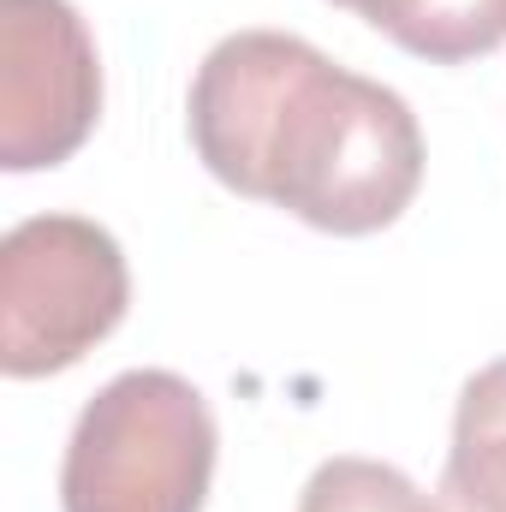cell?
Segmentation results:
<instances>
[{
	"label": "cell",
	"mask_w": 506,
	"mask_h": 512,
	"mask_svg": "<svg viewBox=\"0 0 506 512\" xmlns=\"http://www.w3.org/2000/svg\"><path fill=\"white\" fill-rule=\"evenodd\" d=\"M185 126L227 191L334 239L393 227L423 185L411 102L286 30L221 36L191 78Z\"/></svg>",
	"instance_id": "6da1fadb"
},
{
	"label": "cell",
	"mask_w": 506,
	"mask_h": 512,
	"mask_svg": "<svg viewBox=\"0 0 506 512\" xmlns=\"http://www.w3.org/2000/svg\"><path fill=\"white\" fill-rule=\"evenodd\" d=\"M215 411L173 370H126L102 387L66 441V512H203L215 483Z\"/></svg>",
	"instance_id": "7a4b0ae2"
},
{
	"label": "cell",
	"mask_w": 506,
	"mask_h": 512,
	"mask_svg": "<svg viewBox=\"0 0 506 512\" xmlns=\"http://www.w3.org/2000/svg\"><path fill=\"white\" fill-rule=\"evenodd\" d=\"M131 304L126 251L84 215H30L0 239V370L60 376L96 352Z\"/></svg>",
	"instance_id": "3957f363"
},
{
	"label": "cell",
	"mask_w": 506,
	"mask_h": 512,
	"mask_svg": "<svg viewBox=\"0 0 506 512\" xmlns=\"http://www.w3.org/2000/svg\"><path fill=\"white\" fill-rule=\"evenodd\" d=\"M102 120L96 36L72 0H0V167L36 173Z\"/></svg>",
	"instance_id": "277c9868"
},
{
	"label": "cell",
	"mask_w": 506,
	"mask_h": 512,
	"mask_svg": "<svg viewBox=\"0 0 506 512\" xmlns=\"http://www.w3.org/2000/svg\"><path fill=\"white\" fill-rule=\"evenodd\" d=\"M441 512H506V358L459 387L453 447L435 489Z\"/></svg>",
	"instance_id": "5b68a950"
},
{
	"label": "cell",
	"mask_w": 506,
	"mask_h": 512,
	"mask_svg": "<svg viewBox=\"0 0 506 512\" xmlns=\"http://www.w3.org/2000/svg\"><path fill=\"white\" fill-rule=\"evenodd\" d=\"M298 512H441V501H429L399 465L340 453V459L310 471Z\"/></svg>",
	"instance_id": "8992f818"
},
{
	"label": "cell",
	"mask_w": 506,
	"mask_h": 512,
	"mask_svg": "<svg viewBox=\"0 0 506 512\" xmlns=\"http://www.w3.org/2000/svg\"><path fill=\"white\" fill-rule=\"evenodd\" d=\"M501 42H506V0H435L399 48L429 60V66H465V60L495 54Z\"/></svg>",
	"instance_id": "52a82bcc"
},
{
	"label": "cell",
	"mask_w": 506,
	"mask_h": 512,
	"mask_svg": "<svg viewBox=\"0 0 506 512\" xmlns=\"http://www.w3.org/2000/svg\"><path fill=\"white\" fill-rule=\"evenodd\" d=\"M334 6H346V12H358L364 24H376L381 36H393V42H405L417 24H423V12L435 6V0H334Z\"/></svg>",
	"instance_id": "ba28073f"
}]
</instances>
